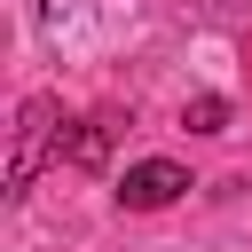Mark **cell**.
I'll use <instances>...</instances> for the list:
<instances>
[{"label":"cell","mask_w":252,"mask_h":252,"mask_svg":"<svg viewBox=\"0 0 252 252\" xmlns=\"http://www.w3.org/2000/svg\"><path fill=\"white\" fill-rule=\"evenodd\" d=\"M102 150H110L102 126H79V134H71V158H79V165H102Z\"/></svg>","instance_id":"277c9868"},{"label":"cell","mask_w":252,"mask_h":252,"mask_svg":"<svg viewBox=\"0 0 252 252\" xmlns=\"http://www.w3.org/2000/svg\"><path fill=\"white\" fill-rule=\"evenodd\" d=\"M47 126H55V102H47V94H32V102H24V126H16V158H8V197H24V189H32L39 150H47Z\"/></svg>","instance_id":"7a4b0ae2"},{"label":"cell","mask_w":252,"mask_h":252,"mask_svg":"<svg viewBox=\"0 0 252 252\" xmlns=\"http://www.w3.org/2000/svg\"><path fill=\"white\" fill-rule=\"evenodd\" d=\"M181 126H197V134H220V126H228V102H220V94H197V102L181 110Z\"/></svg>","instance_id":"3957f363"},{"label":"cell","mask_w":252,"mask_h":252,"mask_svg":"<svg viewBox=\"0 0 252 252\" xmlns=\"http://www.w3.org/2000/svg\"><path fill=\"white\" fill-rule=\"evenodd\" d=\"M181 189H189V173H181L173 158H142V165L118 173V205H126V213H158V205H173Z\"/></svg>","instance_id":"6da1fadb"}]
</instances>
